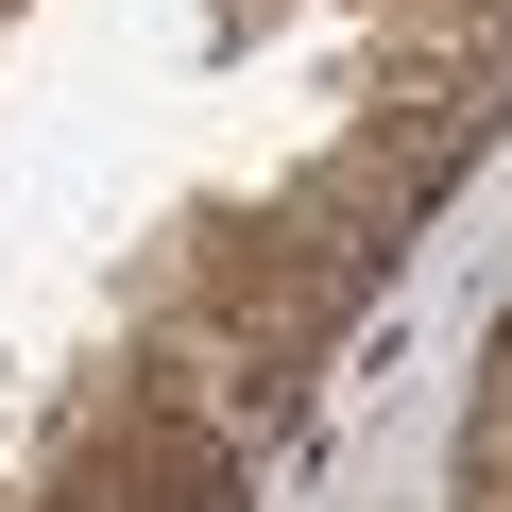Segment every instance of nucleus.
Segmentation results:
<instances>
[{
  "label": "nucleus",
  "instance_id": "1",
  "mask_svg": "<svg viewBox=\"0 0 512 512\" xmlns=\"http://www.w3.org/2000/svg\"><path fill=\"white\" fill-rule=\"evenodd\" d=\"M461 461H512V325H495V359H478V427H461Z\"/></svg>",
  "mask_w": 512,
  "mask_h": 512
}]
</instances>
